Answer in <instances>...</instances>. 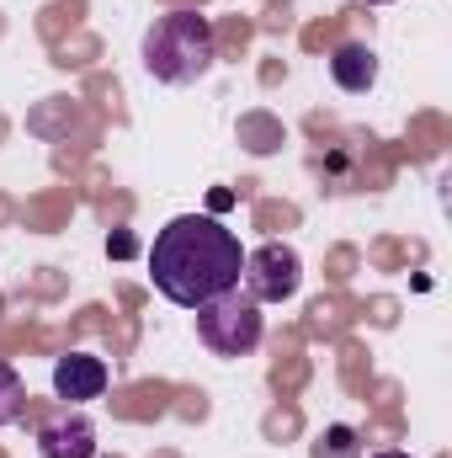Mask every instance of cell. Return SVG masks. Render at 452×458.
Returning a JSON list of instances; mask_svg holds the SVG:
<instances>
[{"label":"cell","mask_w":452,"mask_h":458,"mask_svg":"<svg viewBox=\"0 0 452 458\" xmlns=\"http://www.w3.org/2000/svg\"><path fill=\"white\" fill-rule=\"evenodd\" d=\"M239 272H245V245L213 214H181L149 245V277L160 299H171L176 310H203L208 299L234 293Z\"/></svg>","instance_id":"1"},{"label":"cell","mask_w":452,"mask_h":458,"mask_svg":"<svg viewBox=\"0 0 452 458\" xmlns=\"http://www.w3.org/2000/svg\"><path fill=\"white\" fill-rule=\"evenodd\" d=\"M213 59H219V38L203 11L155 16V27L144 32V70L160 86H192L213 70Z\"/></svg>","instance_id":"2"},{"label":"cell","mask_w":452,"mask_h":458,"mask_svg":"<svg viewBox=\"0 0 452 458\" xmlns=\"http://www.w3.org/2000/svg\"><path fill=\"white\" fill-rule=\"evenodd\" d=\"M197 315V342L208 346L213 357H250L261 336H266V315H261V304L250 299V293H224V299H208L203 310H192Z\"/></svg>","instance_id":"3"},{"label":"cell","mask_w":452,"mask_h":458,"mask_svg":"<svg viewBox=\"0 0 452 458\" xmlns=\"http://www.w3.org/2000/svg\"><path fill=\"white\" fill-rule=\"evenodd\" d=\"M239 283H245V293H250L255 304H288V299L298 293V283H304V261H298L293 245L266 240V245L245 250V272H239Z\"/></svg>","instance_id":"4"},{"label":"cell","mask_w":452,"mask_h":458,"mask_svg":"<svg viewBox=\"0 0 452 458\" xmlns=\"http://www.w3.org/2000/svg\"><path fill=\"white\" fill-rule=\"evenodd\" d=\"M38 454L43 458H96V427L86 411H59L38 427Z\"/></svg>","instance_id":"5"},{"label":"cell","mask_w":452,"mask_h":458,"mask_svg":"<svg viewBox=\"0 0 452 458\" xmlns=\"http://www.w3.org/2000/svg\"><path fill=\"white\" fill-rule=\"evenodd\" d=\"M107 389V362L91 357V352H70L54 362V394L64 405H86V400H102Z\"/></svg>","instance_id":"6"},{"label":"cell","mask_w":452,"mask_h":458,"mask_svg":"<svg viewBox=\"0 0 452 458\" xmlns=\"http://www.w3.org/2000/svg\"><path fill=\"white\" fill-rule=\"evenodd\" d=\"M331 75H336L340 91L367 97V91L378 86V54H372L367 43H340L336 54H331Z\"/></svg>","instance_id":"7"},{"label":"cell","mask_w":452,"mask_h":458,"mask_svg":"<svg viewBox=\"0 0 452 458\" xmlns=\"http://www.w3.org/2000/svg\"><path fill=\"white\" fill-rule=\"evenodd\" d=\"M309 458H362V437H356V427H325V432L314 437Z\"/></svg>","instance_id":"8"},{"label":"cell","mask_w":452,"mask_h":458,"mask_svg":"<svg viewBox=\"0 0 452 458\" xmlns=\"http://www.w3.org/2000/svg\"><path fill=\"white\" fill-rule=\"evenodd\" d=\"M21 411H27V384L11 362H0V427L21 421Z\"/></svg>","instance_id":"9"},{"label":"cell","mask_w":452,"mask_h":458,"mask_svg":"<svg viewBox=\"0 0 452 458\" xmlns=\"http://www.w3.org/2000/svg\"><path fill=\"white\" fill-rule=\"evenodd\" d=\"M367 458H410V454H399V448H383V454H367Z\"/></svg>","instance_id":"10"},{"label":"cell","mask_w":452,"mask_h":458,"mask_svg":"<svg viewBox=\"0 0 452 458\" xmlns=\"http://www.w3.org/2000/svg\"><path fill=\"white\" fill-rule=\"evenodd\" d=\"M367 5H389V0H367Z\"/></svg>","instance_id":"11"}]
</instances>
